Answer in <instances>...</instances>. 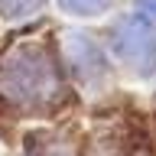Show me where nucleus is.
I'll use <instances>...</instances> for the list:
<instances>
[{"label": "nucleus", "mask_w": 156, "mask_h": 156, "mask_svg": "<svg viewBox=\"0 0 156 156\" xmlns=\"http://www.w3.org/2000/svg\"><path fill=\"white\" fill-rule=\"evenodd\" d=\"M58 94V72L46 49L13 46L0 58V98L13 107H39Z\"/></svg>", "instance_id": "nucleus-1"}, {"label": "nucleus", "mask_w": 156, "mask_h": 156, "mask_svg": "<svg viewBox=\"0 0 156 156\" xmlns=\"http://www.w3.org/2000/svg\"><path fill=\"white\" fill-rule=\"evenodd\" d=\"M111 49L114 55L124 62V68H130L133 75L150 78L156 72V33H153V20L140 16H124L111 33Z\"/></svg>", "instance_id": "nucleus-2"}, {"label": "nucleus", "mask_w": 156, "mask_h": 156, "mask_svg": "<svg viewBox=\"0 0 156 156\" xmlns=\"http://www.w3.org/2000/svg\"><path fill=\"white\" fill-rule=\"evenodd\" d=\"M65 42H68V62H72V68H75L85 81H94L98 75L104 78L101 55L94 52V46H91L88 39H81V36H68Z\"/></svg>", "instance_id": "nucleus-3"}, {"label": "nucleus", "mask_w": 156, "mask_h": 156, "mask_svg": "<svg viewBox=\"0 0 156 156\" xmlns=\"http://www.w3.org/2000/svg\"><path fill=\"white\" fill-rule=\"evenodd\" d=\"M58 7L72 16H98L107 7V0H58Z\"/></svg>", "instance_id": "nucleus-4"}, {"label": "nucleus", "mask_w": 156, "mask_h": 156, "mask_svg": "<svg viewBox=\"0 0 156 156\" xmlns=\"http://www.w3.org/2000/svg\"><path fill=\"white\" fill-rule=\"evenodd\" d=\"M42 0H0V13L10 20H23L29 13H36Z\"/></svg>", "instance_id": "nucleus-5"}, {"label": "nucleus", "mask_w": 156, "mask_h": 156, "mask_svg": "<svg viewBox=\"0 0 156 156\" xmlns=\"http://www.w3.org/2000/svg\"><path fill=\"white\" fill-rule=\"evenodd\" d=\"M29 156H72V150H68L62 140H33L29 143Z\"/></svg>", "instance_id": "nucleus-6"}, {"label": "nucleus", "mask_w": 156, "mask_h": 156, "mask_svg": "<svg viewBox=\"0 0 156 156\" xmlns=\"http://www.w3.org/2000/svg\"><path fill=\"white\" fill-rule=\"evenodd\" d=\"M143 7H146V13H150V16H156V0H143Z\"/></svg>", "instance_id": "nucleus-7"}]
</instances>
